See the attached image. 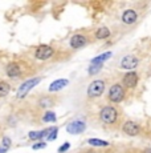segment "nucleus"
Returning a JSON list of instances; mask_svg holds the SVG:
<instances>
[{
  "label": "nucleus",
  "mask_w": 151,
  "mask_h": 153,
  "mask_svg": "<svg viewBox=\"0 0 151 153\" xmlns=\"http://www.w3.org/2000/svg\"><path fill=\"white\" fill-rule=\"evenodd\" d=\"M41 81H43V77H40V76H37V77H32V79H29V80L24 81V83L19 87V89H17L16 97L17 99H24L25 96H27L28 93L36 87V85H39L40 83H41Z\"/></svg>",
  "instance_id": "nucleus-1"
},
{
  "label": "nucleus",
  "mask_w": 151,
  "mask_h": 153,
  "mask_svg": "<svg viewBox=\"0 0 151 153\" xmlns=\"http://www.w3.org/2000/svg\"><path fill=\"white\" fill-rule=\"evenodd\" d=\"M100 120L103 123V124H114L118 120V112L114 107H110V105H106L100 111Z\"/></svg>",
  "instance_id": "nucleus-2"
},
{
  "label": "nucleus",
  "mask_w": 151,
  "mask_h": 153,
  "mask_svg": "<svg viewBox=\"0 0 151 153\" xmlns=\"http://www.w3.org/2000/svg\"><path fill=\"white\" fill-rule=\"evenodd\" d=\"M53 55H54V48L52 45H46V44L39 45L36 48V51H34V57L41 61L49 60L51 57H53Z\"/></svg>",
  "instance_id": "nucleus-3"
},
{
  "label": "nucleus",
  "mask_w": 151,
  "mask_h": 153,
  "mask_svg": "<svg viewBox=\"0 0 151 153\" xmlns=\"http://www.w3.org/2000/svg\"><path fill=\"white\" fill-rule=\"evenodd\" d=\"M105 91V81L103 80H94L88 87V96L90 99L100 97Z\"/></svg>",
  "instance_id": "nucleus-4"
},
{
  "label": "nucleus",
  "mask_w": 151,
  "mask_h": 153,
  "mask_svg": "<svg viewBox=\"0 0 151 153\" xmlns=\"http://www.w3.org/2000/svg\"><path fill=\"white\" fill-rule=\"evenodd\" d=\"M109 100L111 102H121L125 99V89L121 84H114L109 89Z\"/></svg>",
  "instance_id": "nucleus-5"
},
{
  "label": "nucleus",
  "mask_w": 151,
  "mask_h": 153,
  "mask_svg": "<svg viewBox=\"0 0 151 153\" xmlns=\"http://www.w3.org/2000/svg\"><path fill=\"white\" fill-rule=\"evenodd\" d=\"M85 129H86V124L81 119H76L66 125V132L70 134H81L85 132Z\"/></svg>",
  "instance_id": "nucleus-6"
},
{
  "label": "nucleus",
  "mask_w": 151,
  "mask_h": 153,
  "mask_svg": "<svg viewBox=\"0 0 151 153\" xmlns=\"http://www.w3.org/2000/svg\"><path fill=\"white\" fill-rule=\"evenodd\" d=\"M88 44V37L85 35H81V33H77V35H73L69 40V45L72 47L73 49H78V48H82Z\"/></svg>",
  "instance_id": "nucleus-7"
},
{
  "label": "nucleus",
  "mask_w": 151,
  "mask_h": 153,
  "mask_svg": "<svg viewBox=\"0 0 151 153\" xmlns=\"http://www.w3.org/2000/svg\"><path fill=\"white\" fill-rule=\"evenodd\" d=\"M122 131L127 134V136H136L141 133V126L136 124L135 121H126L122 126Z\"/></svg>",
  "instance_id": "nucleus-8"
},
{
  "label": "nucleus",
  "mask_w": 151,
  "mask_h": 153,
  "mask_svg": "<svg viewBox=\"0 0 151 153\" xmlns=\"http://www.w3.org/2000/svg\"><path fill=\"white\" fill-rule=\"evenodd\" d=\"M5 73H7L8 77L11 79H16L21 76V68L17 63H8L5 67Z\"/></svg>",
  "instance_id": "nucleus-9"
},
{
  "label": "nucleus",
  "mask_w": 151,
  "mask_h": 153,
  "mask_svg": "<svg viewBox=\"0 0 151 153\" xmlns=\"http://www.w3.org/2000/svg\"><path fill=\"white\" fill-rule=\"evenodd\" d=\"M122 83L126 88H135L138 84V75L135 72H129L123 76V80Z\"/></svg>",
  "instance_id": "nucleus-10"
},
{
  "label": "nucleus",
  "mask_w": 151,
  "mask_h": 153,
  "mask_svg": "<svg viewBox=\"0 0 151 153\" xmlns=\"http://www.w3.org/2000/svg\"><path fill=\"white\" fill-rule=\"evenodd\" d=\"M138 64H139V60L135 57V56H131V55L123 57L121 61V67L123 69H133V68H135Z\"/></svg>",
  "instance_id": "nucleus-11"
},
{
  "label": "nucleus",
  "mask_w": 151,
  "mask_h": 153,
  "mask_svg": "<svg viewBox=\"0 0 151 153\" xmlns=\"http://www.w3.org/2000/svg\"><path fill=\"white\" fill-rule=\"evenodd\" d=\"M136 17H138V15L134 10H126L122 15V22L125 23V24L130 25V24H134L136 22Z\"/></svg>",
  "instance_id": "nucleus-12"
},
{
  "label": "nucleus",
  "mask_w": 151,
  "mask_h": 153,
  "mask_svg": "<svg viewBox=\"0 0 151 153\" xmlns=\"http://www.w3.org/2000/svg\"><path fill=\"white\" fill-rule=\"evenodd\" d=\"M69 84L68 79H59V80H54L53 83L49 85V92H59L62 88H65Z\"/></svg>",
  "instance_id": "nucleus-13"
},
{
  "label": "nucleus",
  "mask_w": 151,
  "mask_h": 153,
  "mask_svg": "<svg viewBox=\"0 0 151 153\" xmlns=\"http://www.w3.org/2000/svg\"><path fill=\"white\" fill-rule=\"evenodd\" d=\"M48 133H49V128L44 129V131H31L28 133V137L33 141H41V139H44V137L46 139Z\"/></svg>",
  "instance_id": "nucleus-14"
},
{
  "label": "nucleus",
  "mask_w": 151,
  "mask_h": 153,
  "mask_svg": "<svg viewBox=\"0 0 151 153\" xmlns=\"http://www.w3.org/2000/svg\"><path fill=\"white\" fill-rule=\"evenodd\" d=\"M111 52H105V53H101V55H98L97 57H94L92 60V63L90 64H103L106 60H109L110 57H111Z\"/></svg>",
  "instance_id": "nucleus-15"
},
{
  "label": "nucleus",
  "mask_w": 151,
  "mask_h": 153,
  "mask_svg": "<svg viewBox=\"0 0 151 153\" xmlns=\"http://www.w3.org/2000/svg\"><path fill=\"white\" fill-rule=\"evenodd\" d=\"M110 36V29L107 27H101L95 31V37L98 40H103V39H107Z\"/></svg>",
  "instance_id": "nucleus-16"
},
{
  "label": "nucleus",
  "mask_w": 151,
  "mask_h": 153,
  "mask_svg": "<svg viewBox=\"0 0 151 153\" xmlns=\"http://www.w3.org/2000/svg\"><path fill=\"white\" fill-rule=\"evenodd\" d=\"M11 145H12V141L8 136H4L1 140V144H0V153H7L10 151Z\"/></svg>",
  "instance_id": "nucleus-17"
},
{
  "label": "nucleus",
  "mask_w": 151,
  "mask_h": 153,
  "mask_svg": "<svg viewBox=\"0 0 151 153\" xmlns=\"http://www.w3.org/2000/svg\"><path fill=\"white\" fill-rule=\"evenodd\" d=\"M11 92V85L7 81H0V97H5Z\"/></svg>",
  "instance_id": "nucleus-18"
},
{
  "label": "nucleus",
  "mask_w": 151,
  "mask_h": 153,
  "mask_svg": "<svg viewBox=\"0 0 151 153\" xmlns=\"http://www.w3.org/2000/svg\"><path fill=\"white\" fill-rule=\"evenodd\" d=\"M88 144L92 146H98V148H102V146H109V143L107 141H103L101 139H89Z\"/></svg>",
  "instance_id": "nucleus-19"
},
{
  "label": "nucleus",
  "mask_w": 151,
  "mask_h": 153,
  "mask_svg": "<svg viewBox=\"0 0 151 153\" xmlns=\"http://www.w3.org/2000/svg\"><path fill=\"white\" fill-rule=\"evenodd\" d=\"M56 120H57L56 113H54V112H52V111H48L44 116H43L41 121L43 123H53V121H56Z\"/></svg>",
  "instance_id": "nucleus-20"
},
{
  "label": "nucleus",
  "mask_w": 151,
  "mask_h": 153,
  "mask_svg": "<svg viewBox=\"0 0 151 153\" xmlns=\"http://www.w3.org/2000/svg\"><path fill=\"white\" fill-rule=\"evenodd\" d=\"M102 67H103V64H90L88 68L89 75L93 76V75H95V73H98L101 69H102Z\"/></svg>",
  "instance_id": "nucleus-21"
},
{
  "label": "nucleus",
  "mask_w": 151,
  "mask_h": 153,
  "mask_svg": "<svg viewBox=\"0 0 151 153\" xmlns=\"http://www.w3.org/2000/svg\"><path fill=\"white\" fill-rule=\"evenodd\" d=\"M57 133H59V128H57V126L49 128V133H48V136H46V140L48 141H54L57 139Z\"/></svg>",
  "instance_id": "nucleus-22"
},
{
  "label": "nucleus",
  "mask_w": 151,
  "mask_h": 153,
  "mask_svg": "<svg viewBox=\"0 0 151 153\" xmlns=\"http://www.w3.org/2000/svg\"><path fill=\"white\" fill-rule=\"evenodd\" d=\"M39 105H40V108H49L53 105V100H52V97H43L40 100Z\"/></svg>",
  "instance_id": "nucleus-23"
},
{
  "label": "nucleus",
  "mask_w": 151,
  "mask_h": 153,
  "mask_svg": "<svg viewBox=\"0 0 151 153\" xmlns=\"http://www.w3.org/2000/svg\"><path fill=\"white\" fill-rule=\"evenodd\" d=\"M69 148H70V144H69V143H64L59 148V153H65Z\"/></svg>",
  "instance_id": "nucleus-24"
},
{
  "label": "nucleus",
  "mask_w": 151,
  "mask_h": 153,
  "mask_svg": "<svg viewBox=\"0 0 151 153\" xmlns=\"http://www.w3.org/2000/svg\"><path fill=\"white\" fill-rule=\"evenodd\" d=\"M45 146H46V144L40 141V143H36V144H34V145L32 146V149H34V151H39V149H43V148H45Z\"/></svg>",
  "instance_id": "nucleus-25"
},
{
  "label": "nucleus",
  "mask_w": 151,
  "mask_h": 153,
  "mask_svg": "<svg viewBox=\"0 0 151 153\" xmlns=\"http://www.w3.org/2000/svg\"><path fill=\"white\" fill-rule=\"evenodd\" d=\"M144 153H151V148H147L146 151H144Z\"/></svg>",
  "instance_id": "nucleus-26"
},
{
  "label": "nucleus",
  "mask_w": 151,
  "mask_h": 153,
  "mask_svg": "<svg viewBox=\"0 0 151 153\" xmlns=\"http://www.w3.org/2000/svg\"><path fill=\"white\" fill-rule=\"evenodd\" d=\"M84 153H95L94 151H88V152H84Z\"/></svg>",
  "instance_id": "nucleus-27"
}]
</instances>
